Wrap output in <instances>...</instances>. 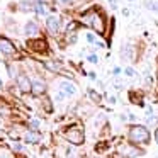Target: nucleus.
Listing matches in <instances>:
<instances>
[{
	"instance_id": "6e6552de",
	"label": "nucleus",
	"mask_w": 158,
	"mask_h": 158,
	"mask_svg": "<svg viewBox=\"0 0 158 158\" xmlns=\"http://www.w3.org/2000/svg\"><path fill=\"white\" fill-rule=\"evenodd\" d=\"M61 90H63V94H65V95H73V94L77 92L75 85H73V83H70V82H61Z\"/></svg>"
},
{
	"instance_id": "20e7f679",
	"label": "nucleus",
	"mask_w": 158,
	"mask_h": 158,
	"mask_svg": "<svg viewBox=\"0 0 158 158\" xmlns=\"http://www.w3.org/2000/svg\"><path fill=\"white\" fill-rule=\"evenodd\" d=\"M119 151L124 155L126 158H134V156H138V155L141 153L138 148H134V146H131V144H124V146H121L119 148Z\"/></svg>"
},
{
	"instance_id": "0eeeda50",
	"label": "nucleus",
	"mask_w": 158,
	"mask_h": 158,
	"mask_svg": "<svg viewBox=\"0 0 158 158\" xmlns=\"http://www.w3.org/2000/svg\"><path fill=\"white\" fill-rule=\"evenodd\" d=\"M46 26H48L49 32H51V34H55V32H58V27H60V19L56 17V15H51V17H48V21H46Z\"/></svg>"
},
{
	"instance_id": "c85d7f7f",
	"label": "nucleus",
	"mask_w": 158,
	"mask_h": 158,
	"mask_svg": "<svg viewBox=\"0 0 158 158\" xmlns=\"http://www.w3.org/2000/svg\"><path fill=\"white\" fill-rule=\"evenodd\" d=\"M41 2H46V0H41Z\"/></svg>"
},
{
	"instance_id": "6ab92c4d",
	"label": "nucleus",
	"mask_w": 158,
	"mask_h": 158,
	"mask_svg": "<svg viewBox=\"0 0 158 158\" xmlns=\"http://www.w3.org/2000/svg\"><path fill=\"white\" fill-rule=\"evenodd\" d=\"M126 75H129V77H133V75H134V72H133V68H126Z\"/></svg>"
},
{
	"instance_id": "1a4fd4ad",
	"label": "nucleus",
	"mask_w": 158,
	"mask_h": 158,
	"mask_svg": "<svg viewBox=\"0 0 158 158\" xmlns=\"http://www.w3.org/2000/svg\"><path fill=\"white\" fill-rule=\"evenodd\" d=\"M29 46H31L34 51H46V43L38 39V41H29Z\"/></svg>"
},
{
	"instance_id": "423d86ee",
	"label": "nucleus",
	"mask_w": 158,
	"mask_h": 158,
	"mask_svg": "<svg viewBox=\"0 0 158 158\" xmlns=\"http://www.w3.org/2000/svg\"><path fill=\"white\" fill-rule=\"evenodd\" d=\"M0 51L5 53V55H12V53H14V44H12L9 39L0 38Z\"/></svg>"
},
{
	"instance_id": "f3484780",
	"label": "nucleus",
	"mask_w": 158,
	"mask_h": 158,
	"mask_svg": "<svg viewBox=\"0 0 158 158\" xmlns=\"http://www.w3.org/2000/svg\"><path fill=\"white\" fill-rule=\"evenodd\" d=\"M12 146H14V150H17V151H21V150H22V146H21L19 143H14Z\"/></svg>"
},
{
	"instance_id": "ddd939ff",
	"label": "nucleus",
	"mask_w": 158,
	"mask_h": 158,
	"mask_svg": "<svg viewBox=\"0 0 158 158\" xmlns=\"http://www.w3.org/2000/svg\"><path fill=\"white\" fill-rule=\"evenodd\" d=\"M36 12H38V14H41V15H44V14H46L44 4H38V5H36Z\"/></svg>"
},
{
	"instance_id": "39448f33",
	"label": "nucleus",
	"mask_w": 158,
	"mask_h": 158,
	"mask_svg": "<svg viewBox=\"0 0 158 158\" xmlns=\"http://www.w3.org/2000/svg\"><path fill=\"white\" fill-rule=\"evenodd\" d=\"M17 83H19V89H21L22 92H29V90H32V83L29 82V78L26 75H19Z\"/></svg>"
},
{
	"instance_id": "9d476101",
	"label": "nucleus",
	"mask_w": 158,
	"mask_h": 158,
	"mask_svg": "<svg viewBox=\"0 0 158 158\" xmlns=\"http://www.w3.org/2000/svg\"><path fill=\"white\" fill-rule=\"evenodd\" d=\"M44 89H46V87H44V83H43V82H39V80H38V82H34V83H32V92H34V95H41V94L44 92Z\"/></svg>"
},
{
	"instance_id": "f03ea898",
	"label": "nucleus",
	"mask_w": 158,
	"mask_h": 158,
	"mask_svg": "<svg viewBox=\"0 0 158 158\" xmlns=\"http://www.w3.org/2000/svg\"><path fill=\"white\" fill-rule=\"evenodd\" d=\"M83 21L87 22V24L90 26V27H94L99 34H104V31H106V26H104V19L100 17L97 12H89V14L83 15Z\"/></svg>"
},
{
	"instance_id": "7ed1b4c3",
	"label": "nucleus",
	"mask_w": 158,
	"mask_h": 158,
	"mask_svg": "<svg viewBox=\"0 0 158 158\" xmlns=\"http://www.w3.org/2000/svg\"><path fill=\"white\" fill-rule=\"evenodd\" d=\"M66 139L73 144H82L83 143V131L78 129V127H72V129L66 131Z\"/></svg>"
},
{
	"instance_id": "b1692460",
	"label": "nucleus",
	"mask_w": 158,
	"mask_h": 158,
	"mask_svg": "<svg viewBox=\"0 0 158 158\" xmlns=\"http://www.w3.org/2000/svg\"><path fill=\"white\" fill-rule=\"evenodd\" d=\"M0 114H7V109H4V107H0Z\"/></svg>"
},
{
	"instance_id": "f8f14e48",
	"label": "nucleus",
	"mask_w": 158,
	"mask_h": 158,
	"mask_svg": "<svg viewBox=\"0 0 158 158\" xmlns=\"http://www.w3.org/2000/svg\"><path fill=\"white\" fill-rule=\"evenodd\" d=\"M39 139H41V138H39L38 133H32V131H29V133L26 134V141H27V143H38Z\"/></svg>"
},
{
	"instance_id": "dca6fc26",
	"label": "nucleus",
	"mask_w": 158,
	"mask_h": 158,
	"mask_svg": "<svg viewBox=\"0 0 158 158\" xmlns=\"http://www.w3.org/2000/svg\"><path fill=\"white\" fill-rule=\"evenodd\" d=\"M155 123H156V117H153V116L148 117V124H155Z\"/></svg>"
},
{
	"instance_id": "4be33fe9",
	"label": "nucleus",
	"mask_w": 158,
	"mask_h": 158,
	"mask_svg": "<svg viewBox=\"0 0 158 158\" xmlns=\"http://www.w3.org/2000/svg\"><path fill=\"white\" fill-rule=\"evenodd\" d=\"M31 126H34V127H38V126H39V123H38V121H31Z\"/></svg>"
},
{
	"instance_id": "412c9836",
	"label": "nucleus",
	"mask_w": 158,
	"mask_h": 158,
	"mask_svg": "<svg viewBox=\"0 0 158 158\" xmlns=\"http://www.w3.org/2000/svg\"><path fill=\"white\" fill-rule=\"evenodd\" d=\"M87 39H89V41H90V43H94V41H95V38H94V36H92V34H87Z\"/></svg>"
},
{
	"instance_id": "4468645a",
	"label": "nucleus",
	"mask_w": 158,
	"mask_h": 158,
	"mask_svg": "<svg viewBox=\"0 0 158 158\" xmlns=\"http://www.w3.org/2000/svg\"><path fill=\"white\" fill-rule=\"evenodd\" d=\"M89 95L92 97V100H95L97 104L100 102V95H99V94H97V92H94V90H89Z\"/></svg>"
},
{
	"instance_id": "9b49d317",
	"label": "nucleus",
	"mask_w": 158,
	"mask_h": 158,
	"mask_svg": "<svg viewBox=\"0 0 158 158\" xmlns=\"http://www.w3.org/2000/svg\"><path fill=\"white\" fill-rule=\"evenodd\" d=\"M26 34L27 36H36L38 34V26H36L34 22H27V24H26Z\"/></svg>"
},
{
	"instance_id": "aec40b11",
	"label": "nucleus",
	"mask_w": 158,
	"mask_h": 158,
	"mask_svg": "<svg viewBox=\"0 0 158 158\" xmlns=\"http://www.w3.org/2000/svg\"><path fill=\"white\" fill-rule=\"evenodd\" d=\"M109 4H110V7H112V9H116V7H117V2H116V0H110Z\"/></svg>"
},
{
	"instance_id": "f257e3e1",
	"label": "nucleus",
	"mask_w": 158,
	"mask_h": 158,
	"mask_svg": "<svg viewBox=\"0 0 158 158\" xmlns=\"http://www.w3.org/2000/svg\"><path fill=\"white\" fill-rule=\"evenodd\" d=\"M129 139L133 143H143L146 144L150 141V131L144 126H133L129 131Z\"/></svg>"
},
{
	"instance_id": "5701e85b",
	"label": "nucleus",
	"mask_w": 158,
	"mask_h": 158,
	"mask_svg": "<svg viewBox=\"0 0 158 158\" xmlns=\"http://www.w3.org/2000/svg\"><path fill=\"white\" fill-rule=\"evenodd\" d=\"M109 102H110V104H114V102H116V97L110 95V97H109Z\"/></svg>"
},
{
	"instance_id": "bb28decb",
	"label": "nucleus",
	"mask_w": 158,
	"mask_h": 158,
	"mask_svg": "<svg viewBox=\"0 0 158 158\" xmlns=\"http://www.w3.org/2000/svg\"><path fill=\"white\" fill-rule=\"evenodd\" d=\"M0 89H2V82H0Z\"/></svg>"
},
{
	"instance_id": "2eb2a0df",
	"label": "nucleus",
	"mask_w": 158,
	"mask_h": 158,
	"mask_svg": "<svg viewBox=\"0 0 158 158\" xmlns=\"http://www.w3.org/2000/svg\"><path fill=\"white\" fill-rule=\"evenodd\" d=\"M146 5H148V9H151V10H156V12H158V4H156V2H146Z\"/></svg>"
},
{
	"instance_id": "a211bd4d",
	"label": "nucleus",
	"mask_w": 158,
	"mask_h": 158,
	"mask_svg": "<svg viewBox=\"0 0 158 158\" xmlns=\"http://www.w3.org/2000/svg\"><path fill=\"white\" fill-rule=\"evenodd\" d=\"M89 61H90V63H97V56H94V55L89 56Z\"/></svg>"
},
{
	"instance_id": "a878e982",
	"label": "nucleus",
	"mask_w": 158,
	"mask_h": 158,
	"mask_svg": "<svg viewBox=\"0 0 158 158\" xmlns=\"http://www.w3.org/2000/svg\"><path fill=\"white\" fill-rule=\"evenodd\" d=\"M63 4H68V2H72V0H61Z\"/></svg>"
},
{
	"instance_id": "cd10ccee",
	"label": "nucleus",
	"mask_w": 158,
	"mask_h": 158,
	"mask_svg": "<svg viewBox=\"0 0 158 158\" xmlns=\"http://www.w3.org/2000/svg\"><path fill=\"white\" fill-rule=\"evenodd\" d=\"M0 126H2V121H0Z\"/></svg>"
},
{
	"instance_id": "393cba45",
	"label": "nucleus",
	"mask_w": 158,
	"mask_h": 158,
	"mask_svg": "<svg viewBox=\"0 0 158 158\" xmlns=\"http://www.w3.org/2000/svg\"><path fill=\"white\" fill-rule=\"evenodd\" d=\"M155 139H156V143H158V129H156V133H155Z\"/></svg>"
}]
</instances>
